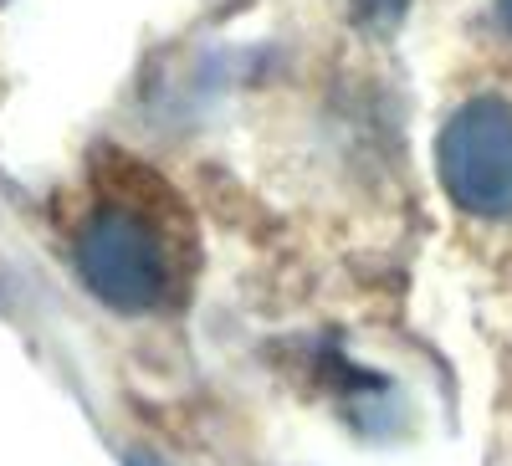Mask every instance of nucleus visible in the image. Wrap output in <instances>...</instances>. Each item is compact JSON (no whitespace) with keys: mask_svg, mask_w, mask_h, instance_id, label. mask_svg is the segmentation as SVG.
<instances>
[{"mask_svg":"<svg viewBox=\"0 0 512 466\" xmlns=\"http://www.w3.org/2000/svg\"><path fill=\"white\" fill-rule=\"evenodd\" d=\"M72 257L77 277L113 313L139 318L175 298V251L154 216L123 200H98L88 210V221L77 226Z\"/></svg>","mask_w":512,"mask_h":466,"instance_id":"1","label":"nucleus"},{"mask_svg":"<svg viewBox=\"0 0 512 466\" xmlns=\"http://www.w3.org/2000/svg\"><path fill=\"white\" fill-rule=\"evenodd\" d=\"M123 466H164V461H159V456H139V451H128V456H123Z\"/></svg>","mask_w":512,"mask_h":466,"instance_id":"4","label":"nucleus"},{"mask_svg":"<svg viewBox=\"0 0 512 466\" xmlns=\"http://www.w3.org/2000/svg\"><path fill=\"white\" fill-rule=\"evenodd\" d=\"M400 6H405V0H359V16L374 21V26H384V21L400 16Z\"/></svg>","mask_w":512,"mask_h":466,"instance_id":"3","label":"nucleus"},{"mask_svg":"<svg viewBox=\"0 0 512 466\" xmlns=\"http://www.w3.org/2000/svg\"><path fill=\"white\" fill-rule=\"evenodd\" d=\"M436 175L446 195L482 221L512 216V103L472 98L461 103L436 139Z\"/></svg>","mask_w":512,"mask_h":466,"instance_id":"2","label":"nucleus"},{"mask_svg":"<svg viewBox=\"0 0 512 466\" xmlns=\"http://www.w3.org/2000/svg\"><path fill=\"white\" fill-rule=\"evenodd\" d=\"M497 16H502V26L512 31V0H497Z\"/></svg>","mask_w":512,"mask_h":466,"instance_id":"5","label":"nucleus"}]
</instances>
